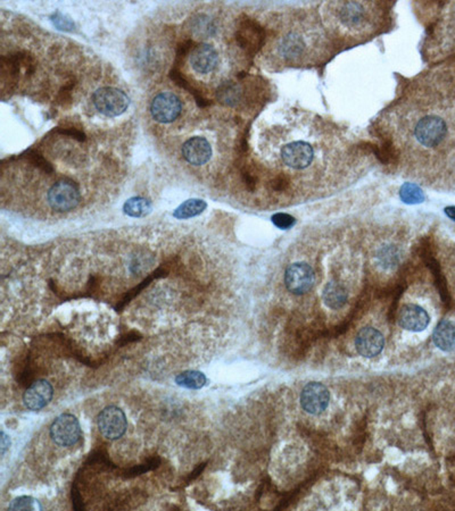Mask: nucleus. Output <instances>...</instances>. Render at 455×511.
Returning a JSON list of instances; mask_svg holds the SVG:
<instances>
[{
  "mask_svg": "<svg viewBox=\"0 0 455 511\" xmlns=\"http://www.w3.org/2000/svg\"><path fill=\"white\" fill-rule=\"evenodd\" d=\"M386 5L370 1H335L323 5V22L336 36L361 39L381 29Z\"/></svg>",
  "mask_w": 455,
  "mask_h": 511,
  "instance_id": "nucleus-1",
  "label": "nucleus"
},
{
  "mask_svg": "<svg viewBox=\"0 0 455 511\" xmlns=\"http://www.w3.org/2000/svg\"><path fill=\"white\" fill-rule=\"evenodd\" d=\"M325 45V36L314 21H292L276 36L272 56L283 66H303L318 61Z\"/></svg>",
  "mask_w": 455,
  "mask_h": 511,
  "instance_id": "nucleus-2",
  "label": "nucleus"
},
{
  "mask_svg": "<svg viewBox=\"0 0 455 511\" xmlns=\"http://www.w3.org/2000/svg\"><path fill=\"white\" fill-rule=\"evenodd\" d=\"M432 101L416 99L413 108L420 112L419 116L414 120L413 136L416 141L426 148H436L444 143L449 134L447 112L452 110L455 104L445 96H432Z\"/></svg>",
  "mask_w": 455,
  "mask_h": 511,
  "instance_id": "nucleus-3",
  "label": "nucleus"
},
{
  "mask_svg": "<svg viewBox=\"0 0 455 511\" xmlns=\"http://www.w3.org/2000/svg\"><path fill=\"white\" fill-rule=\"evenodd\" d=\"M49 434L52 442L59 447H73L82 439L81 425L74 415H59L50 425Z\"/></svg>",
  "mask_w": 455,
  "mask_h": 511,
  "instance_id": "nucleus-4",
  "label": "nucleus"
},
{
  "mask_svg": "<svg viewBox=\"0 0 455 511\" xmlns=\"http://www.w3.org/2000/svg\"><path fill=\"white\" fill-rule=\"evenodd\" d=\"M92 103L99 113L108 117L120 116L125 113L130 99L123 91L113 87L98 89L92 94Z\"/></svg>",
  "mask_w": 455,
  "mask_h": 511,
  "instance_id": "nucleus-5",
  "label": "nucleus"
},
{
  "mask_svg": "<svg viewBox=\"0 0 455 511\" xmlns=\"http://www.w3.org/2000/svg\"><path fill=\"white\" fill-rule=\"evenodd\" d=\"M49 206L59 213L73 211L81 201L78 185L68 180L56 182L47 194Z\"/></svg>",
  "mask_w": 455,
  "mask_h": 511,
  "instance_id": "nucleus-6",
  "label": "nucleus"
},
{
  "mask_svg": "<svg viewBox=\"0 0 455 511\" xmlns=\"http://www.w3.org/2000/svg\"><path fill=\"white\" fill-rule=\"evenodd\" d=\"M234 36L239 48L250 56L255 55L267 40L263 28L256 21L248 17H244L238 22Z\"/></svg>",
  "mask_w": 455,
  "mask_h": 511,
  "instance_id": "nucleus-7",
  "label": "nucleus"
},
{
  "mask_svg": "<svg viewBox=\"0 0 455 511\" xmlns=\"http://www.w3.org/2000/svg\"><path fill=\"white\" fill-rule=\"evenodd\" d=\"M283 165L295 171H303L312 165L316 152L311 143L304 140H294L286 143L280 150Z\"/></svg>",
  "mask_w": 455,
  "mask_h": 511,
  "instance_id": "nucleus-8",
  "label": "nucleus"
},
{
  "mask_svg": "<svg viewBox=\"0 0 455 511\" xmlns=\"http://www.w3.org/2000/svg\"><path fill=\"white\" fill-rule=\"evenodd\" d=\"M97 426L106 440H120L127 432V416L120 407L108 406L98 414Z\"/></svg>",
  "mask_w": 455,
  "mask_h": 511,
  "instance_id": "nucleus-9",
  "label": "nucleus"
},
{
  "mask_svg": "<svg viewBox=\"0 0 455 511\" xmlns=\"http://www.w3.org/2000/svg\"><path fill=\"white\" fill-rule=\"evenodd\" d=\"M182 113L180 98L173 92L165 91L157 94L150 104V114L159 123H172Z\"/></svg>",
  "mask_w": 455,
  "mask_h": 511,
  "instance_id": "nucleus-10",
  "label": "nucleus"
},
{
  "mask_svg": "<svg viewBox=\"0 0 455 511\" xmlns=\"http://www.w3.org/2000/svg\"><path fill=\"white\" fill-rule=\"evenodd\" d=\"M316 275L312 267L305 262H295L286 269L285 284L294 295H304L312 289Z\"/></svg>",
  "mask_w": 455,
  "mask_h": 511,
  "instance_id": "nucleus-11",
  "label": "nucleus"
},
{
  "mask_svg": "<svg viewBox=\"0 0 455 511\" xmlns=\"http://www.w3.org/2000/svg\"><path fill=\"white\" fill-rule=\"evenodd\" d=\"M330 393L325 385L318 382L306 384L301 393V405L311 415H320L328 407Z\"/></svg>",
  "mask_w": 455,
  "mask_h": 511,
  "instance_id": "nucleus-12",
  "label": "nucleus"
},
{
  "mask_svg": "<svg viewBox=\"0 0 455 511\" xmlns=\"http://www.w3.org/2000/svg\"><path fill=\"white\" fill-rule=\"evenodd\" d=\"M52 397V385L46 379H38L31 383L23 393V404L29 410L40 411L50 404Z\"/></svg>",
  "mask_w": 455,
  "mask_h": 511,
  "instance_id": "nucleus-13",
  "label": "nucleus"
},
{
  "mask_svg": "<svg viewBox=\"0 0 455 511\" xmlns=\"http://www.w3.org/2000/svg\"><path fill=\"white\" fill-rule=\"evenodd\" d=\"M189 57L192 67L199 74H210L214 72L220 62L218 50L208 43H201L194 47Z\"/></svg>",
  "mask_w": 455,
  "mask_h": 511,
  "instance_id": "nucleus-14",
  "label": "nucleus"
},
{
  "mask_svg": "<svg viewBox=\"0 0 455 511\" xmlns=\"http://www.w3.org/2000/svg\"><path fill=\"white\" fill-rule=\"evenodd\" d=\"M385 339L374 327H363L355 339L358 353L364 358H374L383 351Z\"/></svg>",
  "mask_w": 455,
  "mask_h": 511,
  "instance_id": "nucleus-15",
  "label": "nucleus"
},
{
  "mask_svg": "<svg viewBox=\"0 0 455 511\" xmlns=\"http://www.w3.org/2000/svg\"><path fill=\"white\" fill-rule=\"evenodd\" d=\"M398 324L410 332H421L429 325L430 317L423 307L418 304H404L398 313Z\"/></svg>",
  "mask_w": 455,
  "mask_h": 511,
  "instance_id": "nucleus-16",
  "label": "nucleus"
},
{
  "mask_svg": "<svg viewBox=\"0 0 455 511\" xmlns=\"http://www.w3.org/2000/svg\"><path fill=\"white\" fill-rule=\"evenodd\" d=\"M182 156L190 165H204L211 159L212 147L203 136H192L182 145Z\"/></svg>",
  "mask_w": 455,
  "mask_h": 511,
  "instance_id": "nucleus-17",
  "label": "nucleus"
},
{
  "mask_svg": "<svg viewBox=\"0 0 455 511\" xmlns=\"http://www.w3.org/2000/svg\"><path fill=\"white\" fill-rule=\"evenodd\" d=\"M432 340L436 346L443 351H452L455 349V324L451 320L439 322L432 333Z\"/></svg>",
  "mask_w": 455,
  "mask_h": 511,
  "instance_id": "nucleus-18",
  "label": "nucleus"
},
{
  "mask_svg": "<svg viewBox=\"0 0 455 511\" xmlns=\"http://www.w3.org/2000/svg\"><path fill=\"white\" fill-rule=\"evenodd\" d=\"M347 297L346 289L338 282H329L322 293L325 304L332 309H339L343 307L347 301Z\"/></svg>",
  "mask_w": 455,
  "mask_h": 511,
  "instance_id": "nucleus-19",
  "label": "nucleus"
},
{
  "mask_svg": "<svg viewBox=\"0 0 455 511\" xmlns=\"http://www.w3.org/2000/svg\"><path fill=\"white\" fill-rule=\"evenodd\" d=\"M176 384L188 390H201L208 384V377L199 371H185L176 376Z\"/></svg>",
  "mask_w": 455,
  "mask_h": 511,
  "instance_id": "nucleus-20",
  "label": "nucleus"
},
{
  "mask_svg": "<svg viewBox=\"0 0 455 511\" xmlns=\"http://www.w3.org/2000/svg\"><path fill=\"white\" fill-rule=\"evenodd\" d=\"M208 207V204L202 199H189L182 202L179 207L176 208L173 216L178 220H188L192 217L199 216Z\"/></svg>",
  "mask_w": 455,
  "mask_h": 511,
  "instance_id": "nucleus-21",
  "label": "nucleus"
},
{
  "mask_svg": "<svg viewBox=\"0 0 455 511\" xmlns=\"http://www.w3.org/2000/svg\"><path fill=\"white\" fill-rule=\"evenodd\" d=\"M152 202L143 197L130 198L123 205L124 213L131 217H145L152 211Z\"/></svg>",
  "mask_w": 455,
  "mask_h": 511,
  "instance_id": "nucleus-22",
  "label": "nucleus"
},
{
  "mask_svg": "<svg viewBox=\"0 0 455 511\" xmlns=\"http://www.w3.org/2000/svg\"><path fill=\"white\" fill-rule=\"evenodd\" d=\"M218 99L222 104L234 106L238 104L241 98V89L239 85H236L234 82H228L219 87Z\"/></svg>",
  "mask_w": 455,
  "mask_h": 511,
  "instance_id": "nucleus-23",
  "label": "nucleus"
},
{
  "mask_svg": "<svg viewBox=\"0 0 455 511\" xmlns=\"http://www.w3.org/2000/svg\"><path fill=\"white\" fill-rule=\"evenodd\" d=\"M401 198L405 204L414 205L423 202L425 196H423V190L418 185L405 183L401 188Z\"/></svg>",
  "mask_w": 455,
  "mask_h": 511,
  "instance_id": "nucleus-24",
  "label": "nucleus"
},
{
  "mask_svg": "<svg viewBox=\"0 0 455 511\" xmlns=\"http://www.w3.org/2000/svg\"><path fill=\"white\" fill-rule=\"evenodd\" d=\"M161 463H162V460H161L159 457H153V458L147 460L146 463H140V465H136V466L127 469L123 472V476L125 479H132V477H136V476L143 475L145 472L156 469L161 465Z\"/></svg>",
  "mask_w": 455,
  "mask_h": 511,
  "instance_id": "nucleus-25",
  "label": "nucleus"
},
{
  "mask_svg": "<svg viewBox=\"0 0 455 511\" xmlns=\"http://www.w3.org/2000/svg\"><path fill=\"white\" fill-rule=\"evenodd\" d=\"M43 509V505H40L39 501L30 497V495H22L19 498L14 499L8 505V510H37Z\"/></svg>",
  "mask_w": 455,
  "mask_h": 511,
  "instance_id": "nucleus-26",
  "label": "nucleus"
},
{
  "mask_svg": "<svg viewBox=\"0 0 455 511\" xmlns=\"http://www.w3.org/2000/svg\"><path fill=\"white\" fill-rule=\"evenodd\" d=\"M164 273L165 272H164L162 269H157L156 271H155V273H153L152 275L148 276L145 281L141 282V284L138 285L136 288L132 289L131 291L128 292L125 297H124L123 300H122V302L117 306V309H119V308L122 309V308H123L125 304H129V302H130L136 295H139L140 291H141L145 286L150 285V282H153L155 278H161V276L164 275Z\"/></svg>",
  "mask_w": 455,
  "mask_h": 511,
  "instance_id": "nucleus-27",
  "label": "nucleus"
},
{
  "mask_svg": "<svg viewBox=\"0 0 455 511\" xmlns=\"http://www.w3.org/2000/svg\"><path fill=\"white\" fill-rule=\"evenodd\" d=\"M50 20L59 30L66 31V32H72L74 30L75 25L73 21L70 20L65 15H63L61 12H56V13L52 14Z\"/></svg>",
  "mask_w": 455,
  "mask_h": 511,
  "instance_id": "nucleus-28",
  "label": "nucleus"
},
{
  "mask_svg": "<svg viewBox=\"0 0 455 511\" xmlns=\"http://www.w3.org/2000/svg\"><path fill=\"white\" fill-rule=\"evenodd\" d=\"M194 30L199 34H208V36L210 34L211 36L212 33L214 32L215 29L213 23L210 21V19L208 17H205V15H202V17H199L196 20L195 29Z\"/></svg>",
  "mask_w": 455,
  "mask_h": 511,
  "instance_id": "nucleus-29",
  "label": "nucleus"
},
{
  "mask_svg": "<svg viewBox=\"0 0 455 511\" xmlns=\"http://www.w3.org/2000/svg\"><path fill=\"white\" fill-rule=\"evenodd\" d=\"M272 222L276 227H279L281 230H286V229H290L293 227L295 224V218L288 215V213H276L272 217Z\"/></svg>",
  "mask_w": 455,
  "mask_h": 511,
  "instance_id": "nucleus-30",
  "label": "nucleus"
},
{
  "mask_svg": "<svg viewBox=\"0 0 455 511\" xmlns=\"http://www.w3.org/2000/svg\"><path fill=\"white\" fill-rule=\"evenodd\" d=\"M28 158L30 159V162L32 163L33 165H36L37 167L41 169V171H46V173H50V171H52V165H50V164L43 158V156L38 154V152H29V154H28Z\"/></svg>",
  "mask_w": 455,
  "mask_h": 511,
  "instance_id": "nucleus-31",
  "label": "nucleus"
},
{
  "mask_svg": "<svg viewBox=\"0 0 455 511\" xmlns=\"http://www.w3.org/2000/svg\"><path fill=\"white\" fill-rule=\"evenodd\" d=\"M10 435H7L3 430H1V437H0V450H1V456H5V453L7 452V450L10 448Z\"/></svg>",
  "mask_w": 455,
  "mask_h": 511,
  "instance_id": "nucleus-32",
  "label": "nucleus"
},
{
  "mask_svg": "<svg viewBox=\"0 0 455 511\" xmlns=\"http://www.w3.org/2000/svg\"><path fill=\"white\" fill-rule=\"evenodd\" d=\"M445 213L446 215H447V216L449 217V218H451V220H453L455 222V207L454 206H452V207H446Z\"/></svg>",
  "mask_w": 455,
  "mask_h": 511,
  "instance_id": "nucleus-33",
  "label": "nucleus"
},
{
  "mask_svg": "<svg viewBox=\"0 0 455 511\" xmlns=\"http://www.w3.org/2000/svg\"><path fill=\"white\" fill-rule=\"evenodd\" d=\"M452 29L455 32V10L452 13Z\"/></svg>",
  "mask_w": 455,
  "mask_h": 511,
  "instance_id": "nucleus-34",
  "label": "nucleus"
}]
</instances>
